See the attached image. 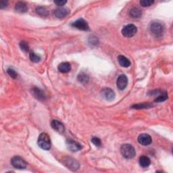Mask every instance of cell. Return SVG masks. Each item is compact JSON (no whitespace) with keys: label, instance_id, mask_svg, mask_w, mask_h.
Listing matches in <instances>:
<instances>
[{"label":"cell","instance_id":"cell-1","mask_svg":"<svg viewBox=\"0 0 173 173\" xmlns=\"http://www.w3.org/2000/svg\"><path fill=\"white\" fill-rule=\"evenodd\" d=\"M150 33L156 37H161L164 35L165 27L164 25L160 21H153L149 26Z\"/></svg>","mask_w":173,"mask_h":173},{"label":"cell","instance_id":"cell-2","mask_svg":"<svg viewBox=\"0 0 173 173\" xmlns=\"http://www.w3.org/2000/svg\"><path fill=\"white\" fill-rule=\"evenodd\" d=\"M37 144H38L39 146L44 150H49L51 146H52L50 137L45 133H42L40 134Z\"/></svg>","mask_w":173,"mask_h":173},{"label":"cell","instance_id":"cell-3","mask_svg":"<svg viewBox=\"0 0 173 173\" xmlns=\"http://www.w3.org/2000/svg\"><path fill=\"white\" fill-rule=\"evenodd\" d=\"M120 153L126 159H132L135 157L136 152L135 148L130 144H124L120 147Z\"/></svg>","mask_w":173,"mask_h":173},{"label":"cell","instance_id":"cell-4","mask_svg":"<svg viewBox=\"0 0 173 173\" xmlns=\"http://www.w3.org/2000/svg\"><path fill=\"white\" fill-rule=\"evenodd\" d=\"M137 32V29L136 26H135L133 24H129L123 27L122 29V34L123 35L126 37H132Z\"/></svg>","mask_w":173,"mask_h":173},{"label":"cell","instance_id":"cell-5","mask_svg":"<svg viewBox=\"0 0 173 173\" xmlns=\"http://www.w3.org/2000/svg\"><path fill=\"white\" fill-rule=\"evenodd\" d=\"M11 164L14 167L18 169H24L26 167V162L20 156H14L12 158Z\"/></svg>","mask_w":173,"mask_h":173},{"label":"cell","instance_id":"cell-6","mask_svg":"<svg viewBox=\"0 0 173 173\" xmlns=\"http://www.w3.org/2000/svg\"><path fill=\"white\" fill-rule=\"evenodd\" d=\"M74 28H77L81 30H89V26L86 20H85L83 18H79L76 21H74L73 23L71 24Z\"/></svg>","mask_w":173,"mask_h":173},{"label":"cell","instance_id":"cell-7","mask_svg":"<svg viewBox=\"0 0 173 173\" xmlns=\"http://www.w3.org/2000/svg\"><path fill=\"white\" fill-rule=\"evenodd\" d=\"M66 144L68 149L73 152L78 151L82 149V145L73 140H67Z\"/></svg>","mask_w":173,"mask_h":173},{"label":"cell","instance_id":"cell-8","mask_svg":"<svg viewBox=\"0 0 173 173\" xmlns=\"http://www.w3.org/2000/svg\"><path fill=\"white\" fill-rule=\"evenodd\" d=\"M116 85L118 89L124 90V89H126L128 85V79L127 76L124 75V74H121V75L118 77L116 81Z\"/></svg>","mask_w":173,"mask_h":173},{"label":"cell","instance_id":"cell-9","mask_svg":"<svg viewBox=\"0 0 173 173\" xmlns=\"http://www.w3.org/2000/svg\"><path fill=\"white\" fill-rule=\"evenodd\" d=\"M101 96L107 101H112L115 98V93L110 88H105L101 91Z\"/></svg>","mask_w":173,"mask_h":173},{"label":"cell","instance_id":"cell-10","mask_svg":"<svg viewBox=\"0 0 173 173\" xmlns=\"http://www.w3.org/2000/svg\"><path fill=\"white\" fill-rule=\"evenodd\" d=\"M65 165L72 171H77L80 167L79 162L71 158H67L65 159Z\"/></svg>","mask_w":173,"mask_h":173},{"label":"cell","instance_id":"cell-11","mask_svg":"<svg viewBox=\"0 0 173 173\" xmlns=\"http://www.w3.org/2000/svg\"><path fill=\"white\" fill-rule=\"evenodd\" d=\"M137 140L139 143L143 145H148L151 144L152 142V140L150 135L146 133H142L139 135Z\"/></svg>","mask_w":173,"mask_h":173},{"label":"cell","instance_id":"cell-12","mask_svg":"<svg viewBox=\"0 0 173 173\" xmlns=\"http://www.w3.org/2000/svg\"><path fill=\"white\" fill-rule=\"evenodd\" d=\"M51 127H52L53 129L60 134L64 133V132L65 131V128H64V124L58 120H53L51 122Z\"/></svg>","mask_w":173,"mask_h":173},{"label":"cell","instance_id":"cell-13","mask_svg":"<svg viewBox=\"0 0 173 173\" xmlns=\"http://www.w3.org/2000/svg\"><path fill=\"white\" fill-rule=\"evenodd\" d=\"M69 10L66 8H59L55 10L54 11V14L57 17V18L62 19L66 18L69 15Z\"/></svg>","mask_w":173,"mask_h":173},{"label":"cell","instance_id":"cell-14","mask_svg":"<svg viewBox=\"0 0 173 173\" xmlns=\"http://www.w3.org/2000/svg\"><path fill=\"white\" fill-rule=\"evenodd\" d=\"M32 94L36 99L40 101H44L46 98L45 95L44 93V91L37 87H34L33 89H32Z\"/></svg>","mask_w":173,"mask_h":173},{"label":"cell","instance_id":"cell-15","mask_svg":"<svg viewBox=\"0 0 173 173\" xmlns=\"http://www.w3.org/2000/svg\"><path fill=\"white\" fill-rule=\"evenodd\" d=\"M15 10L20 13H25L28 10V6L27 4L24 2H19L16 3L15 6Z\"/></svg>","mask_w":173,"mask_h":173},{"label":"cell","instance_id":"cell-16","mask_svg":"<svg viewBox=\"0 0 173 173\" xmlns=\"http://www.w3.org/2000/svg\"><path fill=\"white\" fill-rule=\"evenodd\" d=\"M118 63L120 64V65L122 67L124 68H128L131 66V62L127 57L124 56H119L118 57Z\"/></svg>","mask_w":173,"mask_h":173},{"label":"cell","instance_id":"cell-17","mask_svg":"<svg viewBox=\"0 0 173 173\" xmlns=\"http://www.w3.org/2000/svg\"><path fill=\"white\" fill-rule=\"evenodd\" d=\"M57 69H58V70L60 73H69L71 70V66L69 62H62L59 64Z\"/></svg>","mask_w":173,"mask_h":173},{"label":"cell","instance_id":"cell-18","mask_svg":"<svg viewBox=\"0 0 173 173\" xmlns=\"http://www.w3.org/2000/svg\"><path fill=\"white\" fill-rule=\"evenodd\" d=\"M139 162H140V165L143 168H147L151 164L150 159L147 156H145V155L141 156L140 158V160H139Z\"/></svg>","mask_w":173,"mask_h":173},{"label":"cell","instance_id":"cell-19","mask_svg":"<svg viewBox=\"0 0 173 173\" xmlns=\"http://www.w3.org/2000/svg\"><path fill=\"white\" fill-rule=\"evenodd\" d=\"M158 96L154 100L155 102H162V101H164L168 99V94L166 91H160V92H159L158 91Z\"/></svg>","mask_w":173,"mask_h":173},{"label":"cell","instance_id":"cell-20","mask_svg":"<svg viewBox=\"0 0 173 173\" xmlns=\"http://www.w3.org/2000/svg\"><path fill=\"white\" fill-rule=\"evenodd\" d=\"M129 14L133 18H140L142 16V12L139 8H133L130 10Z\"/></svg>","mask_w":173,"mask_h":173},{"label":"cell","instance_id":"cell-21","mask_svg":"<svg viewBox=\"0 0 173 173\" xmlns=\"http://www.w3.org/2000/svg\"><path fill=\"white\" fill-rule=\"evenodd\" d=\"M152 106H153V105L147 102L133 105V106H132V108H134V109H145V108H146V109H147V108H150Z\"/></svg>","mask_w":173,"mask_h":173},{"label":"cell","instance_id":"cell-22","mask_svg":"<svg viewBox=\"0 0 173 173\" xmlns=\"http://www.w3.org/2000/svg\"><path fill=\"white\" fill-rule=\"evenodd\" d=\"M36 12L38 14L41 16H47L49 14L48 10H47V8H45V7H41V6L37 7L36 8Z\"/></svg>","mask_w":173,"mask_h":173},{"label":"cell","instance_id":"cell-23","mask_svg":"<svg viewBox=\"0 0 173 173\" xmlns=\"http://www.w3.org/2000/svg\"><path fill=\"white\" fill-rule=\"evenodd\" d=\"M78 81L81 83H86L89 81V76L85 73H81L78 76Z\"/></svg>","mask_w":173,"mask_h":173},{"label":"cell","instance_id":"cell-24","mask_svg":"<svg viewBox=\"0 0 173 173\" xmlns=\"http://www.w3.org/2000/svg\"><path fill=\"white\" fill-rule=\"evenodd\" d=\"M29 57H30V60H31L32 62H35V63L40 62L41 59V57L38 55V54H37V53H34V52H30Z\"/></svg>","mask_w":173,"mask_h":173},{"label":"cell","instance_id":"cell-25","mask_svg":"<svg viewBox=\"0 0 173 173\" xmlns=\"http://www.w3.org/2000/svg\"><path fill=\"white\" fill-rule=\"evenodd\" d=\"M20 47L22 51L25 52H28L29 51V46L28 43L26 41H22L20 43Z\"/></svg>","mask_w":173,"mask_h":173},{"label":"cell","instance_id":"cell-26","mask_svg":"<svg viewBox=\"0 0 173 173\" xmlns=\"http://www.w3.org/2000/svg\"><path fill=\"white\" fill-rule=\"evenodd\" d=\"M154 3L153 0H141L140 1V4L143 7H149L151 6Z\"/></svg>","mask_w":173,"mask_h":173},{"label":"cell","instance_id":"cell-27","mask_svg":"<svg viewBox=\"0 0 173 173\" xmlns=\"http://www.w3.org/2000/svg\"><path fill=\"white\" fill-rule=\"evenodd\" d=\"M7 73L9 74V76L11 77L12 79H16L18 77V74L16 71L12 69H7Z\"/></svg>","mask_w":173,"mask_h":173},{"label":"cell","instance_id":"cell-28","mask_svg":"<svg viewBox=\"0 0 173 173\" xmlns=\"http://www.w3.org/2000/svg\"><path fill=\"white\" fill-rule=\"evenodd\" d=\"M91 142H92V144H94L97 147H100L101 145V141L100 140V139L96 137H94L91 139Z\"/></svg>","mask_w":173,"mask_h":173},{"label":"cell","instance_id":"cell-29","mask_svg":"<svg viewBox=\"0 0 173 173\" xmlns=\"http://www.w3.org/2000/svg\"><path fill=\"white\" fill-rule=\"evenodd\" d=\"M66 2H67L66 1H63V0H61V1L58 0V1L54 2V3H55L57 6H63L64 5L66 4Z\"/></svg>","mask_w":173,"mask_h":173},{"label":"cell","instance_id":"cell-30","mask_svg":"<svg viewBox=\"0 0 173 173\" xmlns=\"http://www.w3.org/2000/svg\"><path fill=\"white\" fill-rule=\"evenodd\" d=\"M8 6V2L7 1H1L0 2V8L3 9Z\"/></svg>","mask_w":173,"mask_h":173}]
</instances>
